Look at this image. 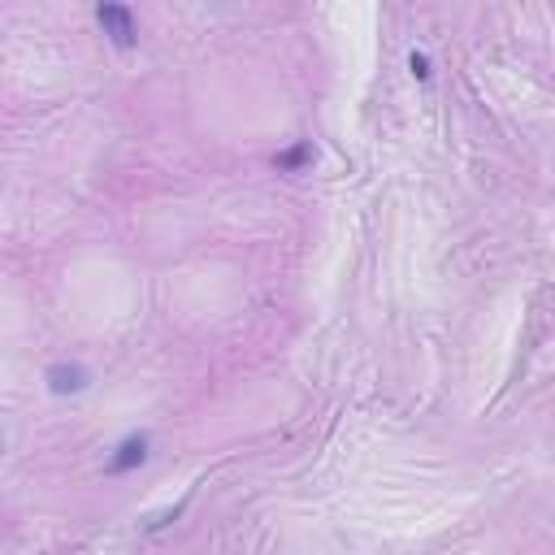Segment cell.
Returning <instances> with one entry per match:
<instances>
[{
	"label": "cell",
	"mask_w": 555,
	"mask_h": 555,
	"mask_svg": "<svg viewBox=\"0 0 555 555\" xmlns=\"http://www.w3.org/2000/svg\"><path fill=\"white\" fill-rule=\"evenodd\" d=\"M95 17H100V26H104V35H108V43L113 48H134V35H139V26H134V13L126 9V4H100L95 9Z\"/></svg>",
	"instance_id": "6da1fadb"
},
{
	"label": "cell",
	"mask_w": 555,
	"mask_h": 555,
	"mask_svg": "<svg viewBox=\"0 0 555 555\" xmlns=\"http://www.w3.org/2000/svg\"><path fill=\"white\" fill-rule=\"evenodd\" d=\"M87 382H91V373L82 364H52L48 369V390L52 395H78V390H87Z\"/></svg>",
	"instance_id": "7a4b0ae2"
},
{
	"label": "cell",
	"mask_w": 555,
	"mask_h": 555,
	"mask_svg": "<svg viewBox=\"0 0 555 555\" xmlns=\"http://www.w3.org/2000/svg\"><path fill=\"white\" fill-rule=\"evenodd\" d=\"M147 460V438H126L121 447H117V455L108 460V473H130V468H139Z\"/></svg>",
	"instance_id": "3957f363"
},
{
	"label": "cell",
	"mask_w": 555,
	"mask_h": 555,
	"mask_svg": "<svg viewBox=\"0 0 555 555\" xmlns=\"http://www.w3.org/2000/svg\"><path fill=\"white\" fill-rule=\"evenodd\" d=\"M304 160H312V147H308V143L295 147V152H286V156H278V165H286V169H291V165H304Z\"/></svg>",
	"instance_id": "277c9868"
},
{
	"label": "cell",
	"mask_w": 555,
	"mask_h": 555,
	"mask_svg": "<svg viewBox=\"0 0 555 555\" xmlns=\"http://www.w3.org/2000/svg\"><path fill=\"white\" fill-rule=\"evenodd\" d=\"M412 74H416V78H429V61H425L421 52H412Z\"/></svg>",
	"instance_id": "5b68a950"
}]
</instances>
